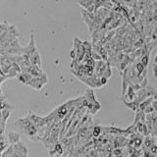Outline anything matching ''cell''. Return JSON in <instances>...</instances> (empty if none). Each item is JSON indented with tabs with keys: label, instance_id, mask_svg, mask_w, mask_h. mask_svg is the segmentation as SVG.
I'll list each match as a JSON object with an SVG mask.
<instances>
[{
	"label": "cell",
	"instance_id": "2e32d148",
	"mask_svg": "<svg viewBox=\"0 0 157 157\" xmlns=\"http://www.w3.org/2000/svg\"><path fill=\"white\" fill-rule=\"evenodd\" d=\"M56 157H58V156H56Z\"/></svg>",
	"mask_w": 157,
	"mask_h": 157
},
{
	"label": "cell",
	"instance_id": "9a60e30c",
	"mask_svg": "<svg viewBox=\"0 0 157 157\" xmlns=\"http://www.w3.org/2000/svg\"><path fill=\"white\" fill-rule=\"evenodd\" d=\"M142 152H144V157H156V155L151 154L148 150H142Z\"/></svg>",
	"mask_w": 157,
	"mask_h": 157
},
{
	"label": "cell",
	"instance_id": "8fae6325",
	"mask_svg": "<svg viewBox=\"0 0 157 157\" xmlns=\"http://www.w3.org/2000/svg\"><path fill=\"white\" fill-rule=\"evenodd\" d=\"M140 63L146 69L147 65H148V63H149V54H146V55L142 56V57L140 58Z\"/></svg>",
	"mask_w": 157,
	"mask_h": 157
},
{
	"label": "cell",
	"instance_id": "8992f818",
	"mask_svg": "<svg viewBox=\"0 0 157 157\" xmlns=\"http://www.w3.org/2000/svg\"><path fill=\"white\" fill-rule=\"evenodd\" d=\"M33 78V77L28 73H21L18 75V80L20 82L24 83V85H28L29 82Z\"/></svg>",
	"mask_w": 157,
	"mask_h": 157
},
{
	"label": "cell",
	"instance_id": "4fadbf2b",
	"mask_svg": "<svg viewBox=\"0 0 157 157\" xmlns=\"http://www.w3.org/2000/svg\"><path fill=\"white\" fill-rule=\"evenodd\" d=\"M54 152H55L56 154L58 155H62L63 154V152H64V149H63V146L61 144H57L55 146H54Z\"/></svg>",
	"mask_w": 157,
	"mask_h": 157
},
{
	"label": "cell",
	"instance_id": "30bf717a",
	"mask_svg": "<svg viewBox=\"0 0 157 157\" xmlns=\"http://www.w3.org/2000/svg\"><path fill=\"white\" fill-rule=\"evenodd\" d=\"M11 114V110H8V109H5L1 111V121L6 123V121L9 119V116Z\"/></svg>",
	"mask_w": 157,
	"mask_h": 157
},
{
	"label": "cell",
	"instance_id": "6da1fadb",
	"mask_svg": "<svg viewBox=\"0 0 157 157\" xmlns=\"http://www.w3.org/2000/svg\"><path fill=\"white\" fill-rule=\"evenodd\" d=\"M47 82V76L46 74L42 77H39V78H33L31 81L29 82L28 86H29L31 87L34 88V90H41V88L43 87V86L45 85V83Z\"/></svg>",
	"mask_w": 157,
	"mask_h": 157
},
{
	"label": "cell",
	"instance_id": "3957f363",
	"mask_svg": "<svg viewBox=\"0 0 157 157\" xmlns=\"http://www.w3.org/2000/svg\"><path fill=\"white\" fill-rule=\"evenodd\" d=\"M15 124H16L20 129H21L23 132H26L27 130L31 129L32 127H33L34 125L33 124V122L29 120V117H26V118H20V119H17L15 121Z\"/></svg>",
	"mask_w": 157,
	"mask_h": 157
},
{
	"label": "cell",
	"instance_id": "7a4b0ae2",
	"mask_svg": "<svg viewBox=\"0 0 157 157\" xmlns=\"http://www.w3.org/2000/svg\"><path fill=\"white\" fill-rule=\"evenodd\" d=\"M12 157H28V150L26 145L20 141L15 145H13Z\"/></svg>",
	"mask_w": 157,
	"mask_h": 157
},
{
	"label": "cell",
	"instance_id": "277c9868",
	"mask_svg": "<svg viewBox=\"0 0 157 157\" xmlns=\"http://www.w3.org/2000/svg\"><path fill=\"white\" fill-rule=\"evenodd\" d=\"M29 60L31 62L32 65L33 66H37L40 68L41 67V59H40V55H39V52L37 50V48L36 50H33L32 53H29Z\"/></svg>",
	"mask_w": 157,
	"mask_h": 157
},
{
	"label": "cell",
	"instance_id": "5b68a950",
	"mask_svg": "<svg viewBox=\"0 0 157 157\" xmlns=\"http://www.w3.org/2000/svg\"><path fill=\"white\" fill-rule=\"evenodd\" d=\"M36 41H34V33L33 32L31 33V36H29V44L23 48V52H24V55H29V53H32L33 50H36Z\"/></svg>",
	"mask_w": 157,
	"mask_h": 157
},
{
	"label": "cell",
	"instance_id": "ba28073f",
	"mask_svg": "<svg viewBox=\"0 0 157 157\" xmlns=\"http://www.w3.org/2000/svg\"><path fill=\"white\" fill-rule=\"evenodd\" d=\"M123 103H124L125 106H127L128 108H130V109L132 110V111H136L137 109H139V104H137V103H136L135 101L126 102V101L123 100Z\"/></svg>",
	"mask_w": 157,
	"mask_h": 157
},
{
	"label": "cell",
	"instance_id": "52a82bcc",
	"mask_svg": "<svg viewBox=\"0 0 157 157\" xmlns=\"http://www.w3.org/2000/svg\"><path fill=\"white\" fill-rule=\"evenodd\" d=\"M8 140H9L10 144H16L20 141V136L18 134H16V132H9V134H8Z\"/></svg>",
	"mask_w": 157,
	"mask_h": 157
},
{
	"label": "cell",
	"instance_id": "5bb4252c",
	"mask_svg": "<svg viewBox=\"0 0 157 157\" xmlns=\"http://www.w3.org/2000/svg\"><path fill=\"white\" fill-rule=\"evenodd\" d=\"M151 154H153V155H156V151H157V147H156V144H154V145H152L151 147H150V149L148 150Z\"/></svg>",
	"mask_w": 157,
	"mask_h": 157
},
{
	"label": "cell",
	"instance_id": "9c48e42d",
	"mask_svg": "<svg viewBox=\"0 0 157 157\" xmlns=\"http://www.w3.org/2000/svg\"><path fill=\"white\" fill-rule=\"evenodd\" d=\"M135 95H136V92L134 91V90H132L131 86L128 87V91L126 93V98H128V99H129L130 101H134Z\"/></svg>",
	"mask_w": 157,
	"mask_h": 157
},
{
	"label": "cell",
	"instance_id": "7c38bea8",
	"mask_svg": "<svg viewBox=\"0 0 157 157\" xmlns=\"http://www.w3.org/2000/svg\"><path fill=\"white\" fill-rule=\"evenodd\" d=\"M92 136H94V137H98L101 134H102V130H101V127L100 126H96L93 128V130H92Z\"/></svg>",
	"mask_w": 157,
	"mask_h": 157
}]
</instances>
